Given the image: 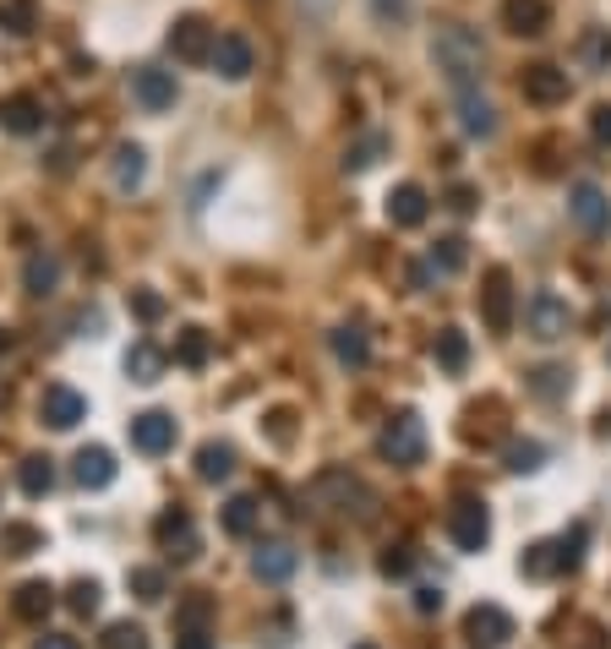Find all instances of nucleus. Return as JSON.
Masks as SVG:
<instances>
[{"instance_id": "f257e3e1", "label": "nucleus", "mask_w": 611, "mask_h": 649, "mask_svg": "<svg viewBox=\"0 0 611 649\" xmlns=\"http://www.w3.org/2000/svg\"><path fill=\"white\" fill-rule=\"evenodd\" d=\"M431 61H437V71H442L448 93L480 88V77H486V50H480V39L465 28V22H442V28H437V39H431Z\"/></svg>"}, {"instance_id": "f03ea898", "label": "nucleus", "mask_w": 611, "mask_h": 649, "mask_svg": "<svg viewBox=\"0 0 611 649\" xmlns=\"http://www.w3.org/2000/svg\"><path fill=\"white\" fill-rule=\"evenodd\" d=\"M312 503L317 508H334V514H355V519H371V508H377L371 486L355 480L349 469H323L317 486H312Z\"/></svg>"}, {"instance_id": "7ed1b4c3", "label": "nucleus", "mask_w": 611, "mask_h": 649, "mask_svg": "<svg viewBox=\"0 0 611 649\" xmlns=\"http://www.w3.org/2000/svg\"><path fill=\"white\" fill-rule=\"evenodd\" d=\"M377 454L388 458V464H399V469H415V464L426 458V426H420L415 409L388 415V426L377 432Z\"/></svg>"}, {"instance_id": "20e7f679", "label": "nucleus", "mask_w": 611, "mask_h": 649, "mask_svg": "<svg viewBox=\"0 0 611 649\" xmlns=\"http://www.w3.org/2000/svg\"><path fill=\"white\" fill-rule=\"evenodd\" d=\"M525 327H530V338L557 344V338H568V333H573V306H568L557 290H536V295H530V306H525Z\"/></svg>"}, {"instance_id": "39448f33", "label": "nucleus", "mask_w": 611, "mask_h": 649, "mask_svg": "<svg viewBox=\"0 0 611 649\" xmlns=\"http://www.w3.org/2000/svg\"><path fill=\"white\" fill-rule=\"evenodd\" d=\"M132 99L147 110V115H164V110H175L181 82H175V71H164V65H136L132 71Z\"/></svg>"}, {"instance_id": "423d86ee", "label": "nucleus", "mask_w": 611, "mask_h": 649, "mask_svg": "<svg viewBox=\"0 0 611 649\" xmlns=\"http://www.w3.org/2000/svg\"><path fill=\"white\" fill-rule=\"evenodd\" d=\"M213 28H207V17H197V11H186V17H175V28H170V55L181 65H203L207 55H213Z\"/></svg>"}, {"instance_id": "0eeeda50", "label": "nucleus", "mask_w": 611, "mask_h": 649, "mask_svg": "<svg viewBox=\"0 0 611 649\" xmlns=\"http://www.w3.org/2000/svg\"><path fill=\"white\" fill-rule=\"evenodd\" d=\"M448 535H454L459 551H480V546L491 540V514H486V503H480V497H459V503L448 508Z\"/></svg>"}, {"instance_id": "6e6552de", "label": "nucleus", "mask_w": 611, "mask_h": 649, "mask_svg": "<svg viewBox=\"0 0 611 649\" xmlns=\"http://www.w3.org/2000/svg\"><path fill=\"white\" fill-rule=\"evenodd\" d=\"M207 65H213V77H224V82H246V77L257 71V50H252L246 33H218Z\"/></svg>"}, {"instance_id": "1a4fd4ad", "label": "nucleus", "mask_w": 611, "mask_h": 649, "mask_svg": "<svg viewBox=\"0 0 611 649\" xmlns=\"http://www.w3.org/2000/svg\"><path fill=\"white\" fill-rule=\"evenodd\" d=\"M568 213H573V224L584 230V235H611V196L595 186V181H579L573 192H568Z\"/></svg>"}, {"instance_id": "9d476101", "label": "nucleus", "mask_w": 611, "mask_h": 649, "mask_svg": "<svg viewBox=\"0 0 611 649\" xmlns=\"http://www.w3.org/2000/svg\"><path fill=\"white\" fill-rule=\"evenodd\" d=\"M465 639H470V649H502L513 639V617L502 606L480 600V606H470V617H465Z\"/></svg>"}, {"instance_id": "9b49d317", "label": "nucleus", "mask_w": 611, "mask_h": 649, "mask_svg": "<svg viewBox=\"0 0 611 649\" xmlns=\"http://www.w3.org/2000/svg\"><path fill=\"white\" fill-rule=\"evenodd\" d=\"M153 540L170 551V562H192V557L203 551V540H197V524H192V514H181V508L159 514V524H153Z\"/></svg>"}, {"instance_id": "f8f14e48", "label": "nucleus", "mask_w": 611, "mask_h": 649, "mask_svg": "<svg viewBox=\"0 0 611 649\" xmlns=\"http://www.w3.org/2000/svg\"><path fill=\"white\" fill-rule=\"evenodd\" d=\"M519 88H525V99L530 104H541V110H551V104H562L568 93H573V82H568V71L551 61H536L519 71Z\"/></svg>"}, {"instance_id": "ddd939ff", "label": "nucleus", "mask_w": 611, "mask_h": 649, "mask_svg": "<svg viewBox=\"0 0 611 649\" xmlns=\"http://www.w3.org/2000/svg\"><path fill=\"white\" fill-rule=\"evenodd\" d=\"M480 317L491 333H508L513 327V278H508V267H491L486 273V284H480Z\"/></svg>"}, {"instance_id": "4468645a", "label": "nucleus", "mask_w": 611, "mask_h": 649, "mask_svg": "<svg viewBox=\"0 0 611 649\" xmlns=\"http://www.w3.org/2000/svg\"><path fill=\"white\" fill-rule=\"evenodd\" d=\"M175 415H164V409H142L132 420V448L136 454H147V458H159V454H170L175 448Z\"/></svg>"}, {"instance_id": "2eb2a0df", "label": "nucleus", "mask_w": 611, "mask_h": 649, "mask_svg": "<svg viewBox=\"0 0 611 649\" xmlns=\"http://www.w3.org/2000/svg\"><path fill=\"white\" fill-rule=\"evenodd\" d=\"M39 420L50 432H71L77 420H88V398L77 388H67V383H55V388H44V398H39Z\"/></svg>"}, {"instance_id": "dca6fc26", "label": "nucleus", "mask_w": 611, "mask_h": 649, "mask_svg": "<svg viewBox=\"0 0 611 649\" xmlns=\"http://www.w3.org/2000/svg\"><path fill=\"white\" fill-rule=\"evenodd\" d=\"M454 110H459V131H465V136H476V142L497 136V104H491L480 88H459V93H454Z\"/></svg>"}, {"instance_id": "f3484780", "label": "nucleus", "mask_w": 611, "mask_h": 649, "mask_svg": "<svg viewBox=\"0 0 611 649\" xmlns=\"http://www.w3.org/2000/svg\"><path fill=\"white\" fill-rule=\"evenodd\" d=\"M426 213H431L426 186L405 181V186H394V192H388V224H394V230H420V224H426Z\"/></svg>"}, {"instance_id": "a211bd4d", "label": "nucleus", "mask_w": 611, "mask_h": 649, "mask_svg": "<svg viewBox=\"0 0 611 649\" xmlns=\"http://www.w3.org/2000/svg\"><path fill=\"white\" fill-rule=\"evenodd\" d=\"M546 22H551V6L546 0H502V28L513 39H541Z\"/></svg>"}, {"instance_id": "6ab92c4d", "label": "nucleus", "mask_w": 611, "mask_h": 649, "mask_svg": "<svg viewBox=\"0 0 611 649\" xmlns=\"http://www.w3.org/2000/svg\"><path fill=\"white\" fill-rule=\"evenodd\" d=\"M71 475H77L82 491H104L115 480V454L110 448H82V454L71 458Z\"/></svg>"}, {"instance_id": "aec40b11", "label": "nucleus", "mask_w": 611, "mask_h": 649, "mask_svg": "<svg viewBox=\"0 0 611 649\" xmlns=\"http://www.w3.org/2000/svg\"><path fill=\"white\" fill-rule=\"evenodd\" d=\"M295 568H301V557H295V546H284V540L257 546V557H252V574H257L263 585H284Z\"/></svg>"}, {"instance_id": "412c9836", "label": "nucleus", "mask_w": 611, "mask_h": 649, "mask_svg": "<svg viewBox=\"0 0 611 649\" xmlns=\"http://www.w3.org/2000/svg\"><path fill=\"white\" fill-rule=\"evenodd\" d=\"M0 126L11 131V136H33V131L44 126V104H39L33 93H11V99L0 104Z\"/></svg>"}, {"instance_id": "4be33fe9", "label": "nucleus", "mask_w": 611, "mask_h": 649, "mask_svg": "<svg viewBox=\"0 0 611 649\" xmlns=\"http://www.w3.org/2000/svg\"><path fill=\"white\" fill-rule=\"evenodd\" d=\"M328 349H334V361L349 366V372H360V366L371 361V338H366V327H355V323L334 327V333H328Z\"/></svg>"}, {"instance_id": "5701e85b", "label": "nucleus", "mask_w": 611, "mask_h": 649, "mask_svg": "<svg viewBox=\"0 0 611 649\" xmlns=\"http://www.w3.org/2000/svg\"><path fill=\"white\" fill-rule=\"evenodd\" d=\"M11 611H17L22 622H44V617L55 611V585H44V579L17 585V595H11Z\"/></svg>"}, {"instance_id": "b1692460", "label": "nucleus", "mask_w": 611, "mask_h": 649, "mask_svg": "<svg viewBox=\"0 0 611 649\" xmlns=\"http://www.w3.org/2000/svg\"><path fill=\"white\" fill-rule=\"evenodd\" d=\"M142 175H147V153H142L136 142H121V148L110 153V181H115V192H136Z\"/></svg>"}, {"instance_id": "393cba45", "label": "nucleus", "mask_w": 611, "mask_h": 649, "mask_svg": "<svg viewBox=\"0 0 611 649\" xmlns=\"http://www.w3.org/2000/svg\"><path fill=\"white\" fill-rule=\"evenodd\" d=\"M55 284H61V257L55 252H33L22 262V290L28 295H55Z\"/></svg>"}, {"instance_id": "a878e982", "label": "nucleus", "mask_w": 611, "mask_h": 649, "mask_svg": "<svg viewBox=\"0 0 611 649\" xmlns=\"http://www.w3.org/2000/svg\"><path fill=\"white\" fill-rule=\"evenodd\" d=\"M230 475H235V448H230V443H203V448H197V480L218 486V480H230Z\"/></svg>"}, {"instance_id": "bb28decb", "label": "nucleus", "mask_w": 611, "mask_h": 649, "mask_svg": "<svg viewBox=\"0 0 611 649\" xmlns=\"http://www.w3.org/2000/svg\"><path fill=\"white\" fill-rule=\"evenodd\" d=\"M431 355H437V366H442V372H454V377H459V372L470 366V338H465L459 327H442V333H437V344H431Z\"/></svg>"}, {"instance_id": "cd10ccee", "label": "nucleus", "mask_w": 611, "mask_h": 649, "mask_svg": "<svg viewBox=\"0 0 611 649\" xmlns=\"http://www.w3.org/2000/svg\"><path fill=\"white\" fill-rule=\"evenodd\" d=\"M207 361H213V338H207L203 327H181V338H175V366L197 372Z\"/></svg>"}, {"instance_id": "c85d7f7f", "label": "nucleus", "mask_w": 611, "mask_h": 649, "mask_svg": "<svg viewBox=\"0 0 611 649\" xmlns=\"http://www.w3.org/2000/svg\"><path fill=\"white\" fill-rule=\"evenodd\" d=\"M0 551L6 557H33V551H44V529H33V524H0Z\"/></svg>"}, {"instance_id": "c756f323", "label": "nucleus", "mask_w": 611, "mask_h": 649, "mask_svg": "<svg viewBox=\"0 0 611 649\" xmlns=\"http://www.w3.org/2000/svg\"><path fill=\"white\" fill-rule=\"evenodd\" d=\"M257 519H263V508H257V497H230V503H224V529H230L235 540H246V535H257Z\"/></svg>"}, {"instance_id": "7c9ffc66", "label": "nucleus", "mask_w": 611, "mask_h": 649, "mask_svg": "<svg viewBox=\"0 0 611 649\" xmlns=\"http://www.w3.org/2000/svg\"><path fill=\"white\" fill-rule=\"evenodd\" d=\"M17 486L28 491V497H50V486H55V464L44 454L22 458V469H17Z\"/></svg>"}, {"instance_id": "2f4dec72", "label": "nucleus", "mask_w": 611, "mask_h": 649, "mask_svg": "<svg viewBox=\"0 0 611 649\" xmlns=\"http://www.w3.org/2000/svg\"><path fill=\"white\" fill-rule=\"evenodd\" d=\"M525 579H557L562 574V557H557V540H536L525 557H519Z\"/></svg>"}, {"instance_id": "473e14b6", "label": "nucleus", "mask_w": 611, "mask_h": 649, "mask_svg": "<svg viewBox=\"0 0 611 649\" xmlns=\"http://www.w3.org/2000/svg\"><path fill=\"white\" fill-rule=\"evenodd\" d=\"M465 246H470L465 235H442V241L431 246V262H426V267H431L437 278H448V273H459V267H465V257H470Z\"/></svg>"}, {"instance_id": "72a5a7b5", "label": "nucleus", "mask_w": 611, "mask_h": 649, "mask_svg": "<svg viewBox=\"0 0 611 649\" xmlns=\"http://www.w3.org/2000/svg\"><path fill=\"white\" fill-rule=\"evenodd\" d=\"M126 377H132V383H159V377H164V355H159L153 344H132V349H126Z\"/></svg>"}, {"instance_id": "f704fd0d", "label": "nucleus", "mask_w": 611, "mask_h": 649, "mask_svg": "<svg viewBox=\"0 0 611 649\" xmlns=\"http://www.w3.org/2000/svg\"><path fill=\"white\" fill-rule=\"evenodd\" d=\"M383 153H388V136H383V131H371V136H360L355 148H344V170H349V175H360V170H371Z\"/></svg>"}, {"instance_id": "c9c22d12", "label": "nucleus", "mask_w": 611, "mask_h": 649, "mask_svg": "<svg viewBox=\"0 0 611 649\" xmlns=\"http://www.w3.org/2000/svg\"><path fill=\"white\" fill-rule=\"evenodd\" d=\"M579 55H584V65H595V71H611V28H590L579 39Z\"/></svg>"}, {"instance_id": "e433bc0d", "label": "nucleus", "mask_w": 611, "mask_h": 649, "mask_svg": "<svg viewBox=\"0 0 611 649\" xmlns=\"http://www.w3.org/2000/svg\"><path fill=\"white\" fill-rule=\"evenodd\" d=\"M99 649H147V628L142 622H110Z\"/></svg>"}, {"instance_id": "4c0bfd02", "label": "nucleus", "mask_w": 611, "mask_h": 649, "mask_svg": "<svg viewBox=\"0 0 611 649\" xmlns=\"http://www.w3.org/2000/svg\"><path fill=\"white\" fill-rule=\"evenodd\" d=\"M584 540H590V529H584V524H573V529H562V535H557V557H562V574H573V568L584 562Z\"/></svg>"}, {"instance_id": "58836bf2", "label": "nucleus", "mask_w": 611, "mask_h": 649, "mask_svg": "<svg viewBox=\"0 0 611 649\" xmlns=\"http://www.w3.org/2000/svg\"><path fill=\"white\" fill-rule=\"evenodd\" d=\"M502 464H508L513 475H536V469L546 464V448H541V443H508Z\"/></svg>"}, {"instance_id": "ea45409f", "label": "nucleus", "mask_w": 611, "mask_h": 649, "mask_svg": "<svg viewBox=\"0 0 611 649\" xmlns=\"http://www.w3.org/2000/svg\"><path fill=\"white\" fill-rule=\"evenodd\" d=\"M530 388L541 393V398H562V393L573 388V372L568 366H541V372H530Z\"/></svg>"}, {"instance_id": "a19ab883", "label": "nucleus", "mask_w": 611, "mask_h": 649, "mask_svg": "<svg viewBox=\"0 0 611 649\" xmlns=\"http://www.w3.org/2000/svg\"><path fill=\"white\" fill-rule=\"evenodd\" d=\"M126 585H132V595L136 600H147V606H153V600H164V568H132V574H126Z\"/></svg>"}, {"instance_id": "79ce46f5", "label": "nucleus", "mask_w": 611, "mask_h": 649, "mask_svg": "<svg viewBox=\"0 0 611 649\" xmlns=\"http://www.w3.org/2000/svg\"><path fill=\"white\" fill-rule=\"evenodd\" d=\"M99 600H104L99 579H77V585L67 589V606L77 611V617H93V611H99Z\"/></svg>"}, {"instance_id": "37998d69", "label": "nucleus", "mask_w": 611, "mask_h": 649, "mask_svg": "<svg viewBox=\"0 0 611 649\" xmlns=\"http://www.w3.org/2000/svg\"><path fill=\"white\" fill-rule=\"evenodd\" d=\"M0 28L6 33H28L33 28V6L28 0H0Z\"/></svg>"}, {"instance_id": "c03bdc74", "label": "nucleus", "mask_w": 611, "mask_h": 649, "mask_svg": "<svg viewBox=\"0 0 611 649\" xmlns=\"http://www.w3.org/2000/svg\"><path fill=\"white\" fill-rule=\"evenodd\" d=\"M207 617H213V600H207V595H192V600H181L175 628H207Z\"/></svg>"}, {"instance_id": "a18cd8bd", "label": "nucleus", "mask_w": 611, "mask_h": 649, "mask_svg": "<svg viewBox=\"0 0 611 649\" xmlns=\"http://www.w3.org/2000/svg\"><path fill=\"white\" fill-rule=\"evenodd\" d=\"M409 568H415V551H409V546H388V551H383V574H388V579H409Z\"/></svg>"}, {"instance_id": "49530a36", "label": "nucleus", "mask_w": 611, "mask_h": 649, "mask_svg": "<svg viewBox=\"0 0 611 649\" xmlns=\"http://www.w3.org/2000/svg\"><path fill=\"white\" fill-rule=\"evenodd\" d=\"M132 312L142 323H159L164 317V295H153V290H132Z\"/></svg>"}, {"instance_id": "de8ad7c7", "label": "nucleus", "mask_w": 611, "mask_h": 649, "mask_svg": "<svg viewBox=\"0 0 611 649\" xmlns=\"http://www.w3.org/2000/svg\"><path fill=\"white\" fill-rule=\"evenodd\" d=\"M590 136H595L601 148H611V104H595V110H590Z\"/></svg>"}, {"instance_id": "09e8293b", "label": "nucleus", "mask_w": 611, "mask_h": 649, "mask_svg": "<svg viewBox=\"0 0 611 649\" xmlns=\"http://www.w3.org/2000/svg\"><path fill=\"white\" fill-rule=\"evenodd\" d=\"M175 649H218V639H213L207 628H181V639H175Z\"/></svg>"}, {"instance_id": "8fccbe9b", "label": "nucleus", "mask_w": 611, "mask_h": 649, "mask_svg": "<svg viewBox=\"0 0 611 649\" xmlns=\"http://www.w3.org/2000/svg\"><path fill=\"white\" fill-rule=\"evenodd\" d=\"M415 611H420V617L442 611V589H437V585H420V589H415Z\"/></svg>"}, {"instance_id": "3c124183", "label": "nucleus", "mask_w": 611, "mask_h": 649, "mask_svg": "<svg viewBox=\"0 0 611 649\" xmlns=\"http://www.w3.org/2000/svg\"><path fill=\"white\" fill-rule=\"evenodd\" d=\"M476 202H480L476 186H454V192H448V207H454V213H476Z\"/></svg>"}, {"instance_id": "603ef678", "label": "nucleus", "mask_w": 611, "mask_h": 649, "mask_svg": "<svg viewBox=\"0 0 611 649\" xmlns=\"http://www.w3.org/2000/svg\"><path fill=\"white\" fill-rule=\"evenodd\" d=\"M289 420H295L289 409H273V415H268V432H273V443H289V437H295V426H289Z\"/></svg>"}, {"instance_id": "864d4df0", "label": "nucleus", "mask_w": 611, "mask_h": 649, "mask_svg": "<svg viewBox=\"0 0 611 649\" xmlns=\"http://www.w3.org/2000/svg\"><path fill=\"white\" fill-rule=\"evenodd\" d=\"M371 11H377L383 22H405V17H409V0H371Z\"/></svg>"}, {"instance_id": "5fc2aeb1", "label": "nucleus", "mask_w": 611, "mask_h": 649, "mask_svg": "<svg viewBox=\"0 0 611 649\" xmlns=\"http://www.w3.org/2000/svg\"><path fill=\"white\" fill-rule=\"evenodd\" d=\"M33 649H82V645H77L71 633H44V639H39Z\"/></svg>"}, {"instance_id": "6e6d98bb", "label": "nucleus", "mask_w": 611, "mask_h": 649, "mask_svg": "<svg viewBox=\"0 0 611 649\" xmlns=\"http://www.w3.org/2000/svg\"><path fill=\"white\" fill-rule=\"evenodd\" d=\"M6 349H17V333H11V327H0V355H6Z\"/></svg>"}, {"instance_id": "4d7b16f0", "label": "nucleus", "mask_w": 611, "mask_h": 649, "mask_svg": "<svg viewBox=\"0 0 611 649\" xmlns=\"http://www.w3.org/2000/svg\"><path fill=\"white\" fill-rule=\"evenodd\" d=\"M6 404H11V388H6V383H0V409H6Z\"/></svg>"}, {"instance_id": "13d9d810", "label": "nucleus", "mask_w": 611, "mask_h": 649, "mask_svg": "<svg viewBox=\"0 0 611 649\" xmlns=\"http://www.w3.org/2000/svg\"><path fill=\"white\" fill-rule=\"evenodd\" d=\"M584 649H607V645H601V639H590V645H584Z\"/></svg>"}, {"instance_id": "bf43d9fd", "label": "nucleus", "mask_w": 611, "mask_h": 649, "mask_svg": "<svg viewBox=\"0 0 611 649\" xmlns=\"http://www.w3.org/2000/svg\"><path fill=\"white\" fill-rule=\"evenodd\" d=\"M355 649H377V645H355Z\"/></svg>"}]
</instances>
